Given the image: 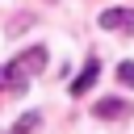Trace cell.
I'll list each match as a JSON object with an SVG mask.
<instances>
[{"mask_svg": "<svg viewBox=\"0 0 134 134\" xmlns=\"http://www.w3.org/2000/svg\"><path fill=\"white\" fill-rule=\"evenodd\" d=\"M25 88H29V75H25V67L13 59V63H0V100L4 96H25Z\"/></svg>", "mask_w": 134, "mask_h": 134, "instance_id": "cell-1", "label": "cell"}, {"mask_svg": "<svg viewBox=\"0 0 134 134\" xmlns=\"http://www.w3.org/2000/svg\"><path fill=\"white\" fill-rule=\"evenodd\" d=\"M96 25L109 34H134V8H105L96 17Z\"/></svg>", "mask_w": 134, "mask_h": 134, "instance_id": "cell-2", "label": "cell"}, {"mask_svg": "<svg viewBox=\"0 0 134 134\" xmlns=\"http://www.w3.org/2000/svg\"><path fill=\"white\" fill-rule=\"evenodd\" d=\"M126 113H130V100H121V96H100V100L92 105V117H105V121L126 117Z\"/></svg>", "mask_w": 134, "mask_h": 134, "instance_id": "cell-3", "label": "cell"}, {"mask_svg": "<svg viewBox=\"0 0 134 134\" xmlns=\"http://www.w3.org/2000/svg\"><path fill=\"white\" fill-rule=\"evenodd\" d=\"M96 75H100V59H88V67H84V71L67 84V92H71V96H84V92L96 84Z\"/></svg>", "mask_w": 134, "mask_h": 134, "instance_id": "cell-4", "label": "cell"}, {"mask_svg": "<svg viewBox=\"0 0 134 134\" xmlns=\"http://www.w3.org/2000/svg\"><path fill=\"white\" fill-rule=\"evenodd\" d=\"M17 63L25 67V75H38V71L46 67V46H29V50H21Z\"/></svg>", "mask_w": 134, "mask_h": 134, "instance_id": "cell-5", "label": "cell"}, {"mask_svg": "<svg viewBox=\"0 0 134 134\" xmlns=\"http://www.w3.org/2000/svg\"><path fill=\"white\" fill-rule=\"evenodd\" d=\"M42 126V113H25V117H17V126L8 130V134H34Z\"/></svg>", "mask_w": 134, "mask_h": 134, "instance_id": "cell-6", "label": "cell"}, {"mask_svg": "<svg viewBox=\"0 0 134 134\" xmlns=\"http://www.w3.org/2000/svg\"><path fill=\"white\" fill-rule=\"evenodd\" d=\"M117 80H121L126 88H134V59H126V63H117Z\"/></svg>", "mask_w": 134, "mask_h": 134, "instance_id": "cell-7", "label": "cell"}]
</instances>
